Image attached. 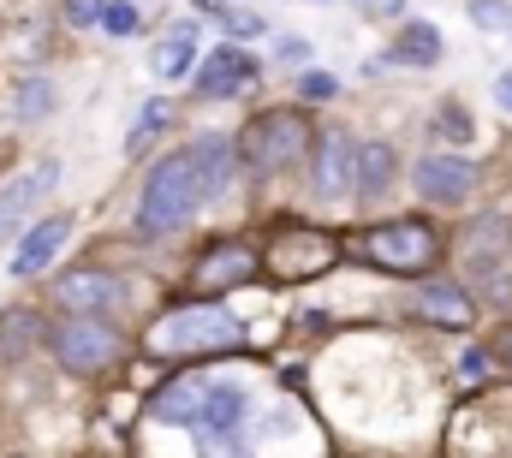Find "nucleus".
<instances>
[{"label":"nucleus","instance_id":"29","mask_svg":"<svg viewBox=\"0 0 512 458\" xmlns=\"http://www.w3.org/2000/svg\"><path fill=\"white\" fill-rule=\"evenodd\" d=\"M66 18H72V24H102V0H72Z\"/></svg>","mask_w":512,"mask_h":458},{"label":"nucleus","instance_id":"15","mask_svg":"<svg viewBox=\"0 0 512 458\" xmlns=\"http://www.w3.org/2000/svg\"><path fill=\"white\" fill-rule=\"evenodd\" d=\"M191 155H197V167H203V191H209V203L227 197V185H233V143H227L221 131H209V137L191 143Z\"/></svg>","mask_w":512,"mask_h":458},{"label":"nucleus","instance_id":"16","mask_svg":"<svg viewBox=\"0 0 512 458\" xmlns=\"http://www.w3.org/2000/svg\"><path fill=\"white\" fill-rule=\"evenodd\" d=\"M191 66H197V24L185 18V24H173L167 42L155 48V72H161V78H185Z\"/></svg>","mask_w":512,"mask_h":458},{"label":"nucleus","instance_id":"12","mask_svg":"<svg viewBox=\"0 0 512 458\" xmlns=\"http://www.w3.org/2000/svg\"><path fill=\"white\" fill-rule=\"evenodd\" d=\"M352 167H358V143L346 131H328L316 143V197H346L352 191Z\"/></svg>","mask_w":512,"mask_h":458},{"label":"nucleus","instance_id":"8","mask_svg":"<svg viewBox=\"0 0 512 458\" xmlns=\"http://www.w3.org/2000/svg\"><path fill=\"white\" fill-rule=\"evenodd\" d=\"M411 185H417L423 203H435V209H459V203L471 197L477 173H471V161H459V155H423L417 173H411Z\"/></svg>","mask_w":512,"mask_h":458},{"label":"nucleus","instance_id":"32","mask_svg":"<svg viewBox=\"0 0 512 458\" xmlns=\"http://www.w3.org/2000/svg\"><path fill=\"white\" fill-rule=\"evenodd\" d=\"M399 6H405V0H376V12H399Z\"/></svg>","mask_w":512,"mask_h":458},{"label":"nucleus","instance_id":"1","mask_svg":"<svg viewBox=\"0 0 512 458\" xmlns=\"http://www.w3.org/2000/svg\"><path fill=\"white\" fill-rule=\"evenodd\" d=\"M203 203H209V191H203L197 155L191 149H173V155L155 161V173H149V185L137 197V232L143 238H167V232L185 227Z\"/></svg>","mask_w":512,"mask_h":458},{"label":"nucleus","instance_id":"4","mask_svg":"<svg viewBox=\"0 0 512 458\" xmlns=\"http://www.w3.org/2000/svg\"><path fill=\"white\" fill-rule=\"evenodd\" d=\"M120 351H126L120 328H108L102 316H72L66 328H54V357H60V369H72V375H102Z\"/></svg>","mask_w":512,"mask_h":458},{"label":"nucleus","instance_id":"24","mask_svg":"<svg viewBox=\"0 0 512 458\" xmlns=\"http://www.w3.org/2000/svg\"><path fill=\"white\" fill-rule=\"evenodd\" d=\"M471 24H483V30H512V6L507 0H471Z\"/></svg>","mask_w":512,"mask_h":458},{"label":"nucleus","instance_id":"23","mask_svg":"<svg viewBox=\"0 0 512 458\" xmlns=\"http://www.w3.org/2000/svg\"><path fill=\"white\" fill-rule=\"evenodd\" d=\"M161 125H167V102H143V114H137V125H131V137H126V149L137 155V149H143Z\"/></svg>","mask_w":512,"mask_h":458},{"label":"nucleus","instance_id":"3","mask_svg":"<svg viewBox=\"0 0 512 458\" xmlns=\"http://www.w3.org/2000/svg\"><path fill=\"white\" fill-rule=\"evenodd\" d=\"M364 262H376L387 274H423L435 256H441V238L429 221H387V227L364 232Z\"/></svg>","mask_w":512,"mask_h":458},{"label":"nucleus","instance_id":"28","mask_svg":"<svg viewBox=\"0 0 512 458\" xmlns=\"http://www.w3.org/2000/svg\"><path fill=\"white\" fill-rule=\"evenodd\" d=\"M274 54H280V66H304V60H310V42H304V36H280Z\"/></svg>","mask_w":512,"mask_h":458},{"label":"nucleus","instance_id":"18","mask_svg":"<svg viewBox=\"0 0 512 458\" xmlns=\"http://www.w3.org/2000/svg\"><path fill=\"white\" fill-rule=\"evenodd\" d=\"M441 60V30L435 24H405L399 48L382 54V66H435Z\"/></svg>","mask_w":512,"mask_h":458},{"label":"nucleus","instance_id":"30","mask_svg":"<svg viewBox=\"0 0 512 458\" xmlns=\"http://www.w3.org/2000/svg\"><path fill=\"white\" fill-rule=\"evenodd\" d=\"M483 369H489L483 351H465V357H459V375H465V381H483Z\"/></svg>","mask_w":512,"mask_h":458},{"label":"nucleus","instance_id":"10","mask_svg":"<svg viewBox=\"0 0 512 458\" xmlns=\"http://www.w3.org/2000/svg\"><path fill=\"white\" fill-rule=\"evenodd\" d=\"M251 274H256V250H251V244H233V238H215V244L197 256V268H191V280H197L203 292L245 286Z\"/></svg>","mask_w":512,"mask_h":458},{"label":"nucleus","instance_id":"27","mask_svg":"<svg viewBox=\"0 0 512 458\" xmlns=\"http://www.w3.org/2000/svg\"><path fill=\"white\" fill-rule=\"evenodd\" d=\"M227 36H262V18L245 6H227Z\"/></svg>","mask_w":512,"mask_h":458},{"label":"nucleus","instance_id":"20","mask_svg":"<svg viewBox=\"0 0 512 458\" xmlns=\"http://www.w3.org/2000/svg\"><path fill=\"white\" fill-rule=\"evenodd\" d=\"M203 393H209L203 381H173V387L161 393V405H155V411H161V423H197Z\"/></svg>","mask_w":512,"mask_h":458},{"label":"nucleus","instance_id":"17","mask_svg":"<svg viewBox=\"0 0 512 458\" xmlns=\"http://www.w3.org/2000/svg\"><path fill=\"white\" fill-rule=\"evenodd\" d=\"M417 310L429 322H441V328H465L471 322V292H459V286H423L417 292Z\"/></svg>","mask_w":512,"mask_h":458},{"label":"nucleus","instance_id":"7","mask_svg":"<svg viewBox=\"0 0 512 458\" xmlns=\"http://www.w3.org/2000/svg\"><path fill=\"white\" fill-rule=\"evenodd\" d=\"M304 137H310V131H304L298 114H262V119H251V125L239 131V155L251 161L256 173H274V167L298 161Z\"/></svg>","mask_w":512,"mask_h":458},{"label":"nucleus","instance_id":"9","mask_svg":"<svg viewBox=\"0 0 512 458\" xmlns=\"http://www.w3.org/2000/svg\"><path fill=\"white\" fill-rule=\"evenodd\" d=\"M54 179H60V161H36L30 173H18V179L0 185V238H12V232L30 221V209L54 191Z\"/></svg>","mask_w":512,"mask_h":458},{"label":"nucleus","instance_id":"11","mask_svg":"<svg viewBox=\"0 0 512 458\" xmlns=\"http://www.w3.org/2000/svg\"><path fill=\"white\" fill-rule=\"evenodd\" d=\"M54 298H60L72 316H102V310H114V304H120V280H114V274H102V268H78V274L54 280Z\"/></svg>","mask_w":512,"mask_h":458},{"label":"nucleus","instance_id":"13","mask_svg":"<svg viewBox=\"0 0 512 458\" xmlns=\"http://www.w3.org/2000/svg\"><path fill=\"white\" fill-rule=\"evenodd\" d=\"M72 238V221L66 215H48V221H36V227L18 238V250H12V274L18 280H30V274H42L54 256H60V244Z\"/></svg>","mask_w":512,"mask_h":458},{"label":"nucleus","instance_id":"5","mask_svg":"<svg viewBox=\"0 0 512 458\" xmlns=\"http://www.w3.org/2000/svg\"><path fill=\"white\" fill-rule=\"evenodd\" d=\"M245 417H251V399L245 387H209L203 405H197V435L209 458H245Z\"/></svg>","mask_w":512,"mask_h":458},{"label":"nucleus","instance_id":"31","mask_svg":"<svg viewBox=\"0 0 512 458\" xmlns=\"http://www.w3.org/2000/svg\"><path fill=\"white\" fill-rule=\"evenodd\" d=\"M495 102L512 114V72H501V78H495Z\"/></svg>","mask_w":512,"mask_h":458},{"label":"nucleus","instance_id":"26","mask_svg":"<svg viewBox=\"0 0 512 458\" xmlns=\"http://www.w3.org/2000/svg\"><path fill=\"white\" fill-rule=\"evenodd\" d=\"M298 90H304L310 102H328V96L340 90V78H334V72H304V84H298Z\"/></svg>","mask_w":512,"mask_h":458},{"label":"nucleus","instance_id":"14","mask_svg":"<svg viewBox=\"0 0 512 458\" xmlns=\"http://www.w3.org/2000/svg\"><path fill=\"white\" fill-rule=\"evenodd\" d=\"M251 78V60L239 54V48H221V54H209V66L197 72V96H209V102H227V96H239V84Z\"/></svg>","mask_w":512,"mask_h":458},{"label":"nucleus","instance_id":"21","mask_svg":"<svg viewBox=\"0 0 512 458\" xmlns=\"http://www.w3.org/2000/svg\"><path fill=\"white\" fill-rule=\"evenodd\" d=\"M54 102H60V96H54V84H48V78H24V84H18V96H12V114H18V119H48V114H54Z\"/></svg>","mask_w":512,"mask_h":458},{"label":"nucleus","instance_id":"6","mask_svg":"<svg viewBox=\"0 0 512 458\" xmlns=\"http://www.w3.org/2000/svg\"><path fill=\"white\" fill-rule=\"evenodd\" d=\"M334 238L316 227H274V244H268V268L274 280H316L334 268Z\"/></svg>","mask_w":512,"mask_h":458},{"label":"nucleus","instance_id":"22","mask_svg":"<svg viewBox=\"0 0 512 458\" xmlns=\"http://www.w3.org/2000/svg\"><path fill=\"white\" fill-rule=\"evenodd\" d=\"M36 345V316L30 310H6L0 316V357H24Z\"/></svg>","mask_w":512,"mask_h":458},{"label":"nucleus","instance_id":"19","mask_svg":"<svg viewBox=\"0 0 512 458\" xmlns=\"http://www.w3.org/2000/svg\"><path fill=\"white\" fill-rule=\"evenodd\" d=\"M387 179H393V149L387 143H364L358 149V167H352V191L358 197H382Z\"/></svg>","mask_w":512,"mask_h":458},{"label":"nucleus","instance_id":"25","mask_svg":"<svg viewBox=\"0 0 512 458\" xmlns=\"http://www.w3.org/2000/svg\"><path fill=\"white\" fill-rule=\"evenodd\" d=\"M102 30H108V36H131V30H137V6H131V0L102 6Z\"/></svg>","mask_w":512,"mask_h":458},{"label":"nucleus","instance_id":"2","mask_svg":"<svg viewBox=\"0 0 512 458\" xmlns=\"http://www.w3.org/2000/svg\"><path fill=\"white\" fill-rule=\"evenodd\" d=\"M245 340L239 322L215 304H185V310H167L149 334H143V351L155 357H203V351H233Z\"/></svg>","mask_w":512,"mask_h":458}]
</instances>
